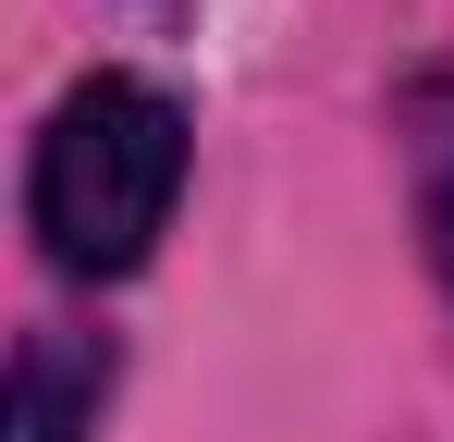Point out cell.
Masks as SVG:
<instances>
[{
	"instance_id": "obj_2",
	"label": "cell",
	"mask_w": 454,
	"mask_h": 442,
	"mask_svg": "<svg viewBox=\"0 0 454 442\" xmlns=\"http://www.w3.org/2000/svg\"><path fill=\"white\" fill-rule=\"evenodd\" d=\"M393 147H405L418 246H430V271H442V295H454V62L405 74V99H393Z\"/></svg>"
},
{
	"instance_id": "obj_3",
	"label": "cell",
	"mask_w": 454,
	"mask_h": 442,
	"mask_svg": "<svg viewBox=\"0 0 454 442\" xmlns=\"http://www.w3.org/2000/svg\"><path fill=\"white\" fill-rule=\"evenodd\" d=\"M98 406H111V344L25 332V357H12V442H86Z\"/></svg>"
},
{
	"instance_id": "obj_1",
	"label": "cell",
	"mask_w": 454,
	"mask_h": 442,
	"mask_svg": "<svg viewBox=\"0 0 454 442\" xmlns=\"http://www.w3.org/2000/svg\"><path fill=\"white\" fill-rule=\"evenodd\" d=\"M184 197V111L148 74H86L74 99L37 123V172H25V221L50 246V271L74 283H123L160 246V221Z\"/></svg>"
}]
</instances>
